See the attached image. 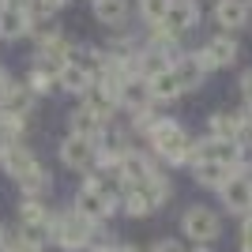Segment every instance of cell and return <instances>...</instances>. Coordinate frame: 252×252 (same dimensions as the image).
<instances>
[{
	"label": "cell",
	"instance_id": "obj_7",
	"mask_svg": "<svg viewBox=\"0 0 252 252\" xmlns=\"http://www.w3.org/2000/svg\"><path fill=\"white\" fill-rule=\"evenodd\" d=\"M83 185H87L91 192H98L105 203H113V207H121V196H125V189H128L125 177H121L117 169H98V166L83 177Z\"/></svg>",
	"mask_w": 252,
	"mask_h": 252
},
{
	"label": "cell",
	"instance_id": "obj_19",
	"mask_svg": "<svg viewBox=\"0 0 252 252\" xmlns=\"http://www.w3.org/2000/svg\"><path fill=\"white\" fill-rule=\"evenodd\" d=\"M169 72H173V79L181 83V94H185V91H196V87L207 79V72H203L200 61H196V53H185V57H177Z\"/></svg>",
	"mask_w": 252,
	"mask_h": 252
},
{
	"label": "cell",
	"instance_id": "obj_26",
	"mask_svg": "<svg viewBox=\"0 0 252 252\" xmlns=\"http://www.w3.org/2000/svg\"><path fill=\"white\" fill-rule=\"evenodd\" d=\"M207 53L215 57L219 68H226V64L237 61V53H241V49H237V38H233V34H215V38L207 42Z\"/></svg>",
	"mask_w": 252,
	"mask_h": 252
},
{
	"label": "cell",
	"instance_id": "obj_35",
	"mask_svg": "<svg viewBox=\"0 0 252 252\" xmlns=\"http://www.w3.org/2000/svg\"><path fill=\"white\" fill-rule=\"evenodd\" d=\"M91 252H121V245H91Z\"/></svg>",
	"mask_w": 252,
	"mask_h": 252
},
{
	"label": "cell",
	"instance_id": "obj_31",
	"mask_svg": "<svg viewBox=\"0 0 252 252\" xmlns=\"http://www.w3.org/2000/svg\"><path fill=\"white\" fill-rule=\"evenodd\" d=\"M38 4H42V8H45V15H53V11H61V8H68V4H72V0H38Z\"/></svg>",
	"mask_w": 252,
	"mask_h": 252
},
{
	"label": "cell",
	"instance_id": "obj_15",
	"mask_svg": "<svg viewBox=\"0 0 252 252\" xmlns=\"http://www.w3.org/2000/svg\"><path fill=\"white\" fill-rule=\"evenodd\" d=\"M196 23H200V4H196V0H173V4H169V11H166V19H162V27H166V31H173V34L181 38V34L192 31Z\"/></svg>",
	"mask_w": 252,
	"mask_h": 252
},
{
	"label": "cell",
	"instance_id": "obj_36",
	"mask_svg": "<svg viewBox=\"0 0 252 252\" xmlns=\"http://www.w3.org/2000/svg\"><path fill=\"white\" fill-rule=\"evenodd\" d=\"M8 237H11V230H8V226H4V222H0V252H4V245H8Z\"/></svg>",
	"mask_w": 252,
	"mask_h": 252
},
{
	"label": "cell",
	"instance_id": "obj_32",
	"mask_svg": "<svg viewBox=\"0 0 252 252\" xmlns=\"http://www.w3.org/2000/svg\"><path fill=\"white\" fill-rule=\"evenodd\" d=\"M241 98H245V102H252V72L241 75Z\"/></svg>",
	"mask_w": 252,
	"mask_h": 252
},
{
	"label": "cell",
	"instance_id": "obj_11",
	"mask_svg": "<svg viewBox=\"0 0 252 252\" xmlns=\"http://www.w3.org/2000/svg\"><path fill=\"white\" fill-rule=\"evenodd\" d=\"M105 121L98 113H91L87 105H75L72 113H68V136H79V139H91V143H102V136H105Z\"/></svg>",
	"mask_w": 252,
	"mask_h": 252
},
{
	"label": "cell",
	"instance_id": "obj_17",
	"mask_svg": "<svg viewBox=\"0 0 252 252\" xmlns=\"http://www.w3.org/2000/svg\"><path fill=\"white\" fill-rule=\"evenodd\" d=\"M34 102L38 98L31 94V87L23 79H11L8 94L0 98V113H11V117H34Z\"/></svg>",
	"mask_w": 252,
	"mask_h": 252
},
{
	"label": "cell",
	"instance_id": "obj_23",
	"mask_svg": "<svg viewBox=\"0 0 252 252\" xmlns=\"http://www.w3.org/2000/svg\"><path fill=\"white\" fill-rule=\"evenodd\" d=\"M215 19H219L226 31H237V27L249 23V4H245V0H219V4H215Z\"/></svg>",
	"mask_w": 252,
	"mask_h": 252
},
{
	"label": "cell",
	"instance_id": "obj_16",
	"mask_svg": "<svg viewBox=\"0 0 252 252\" xmlns=\"http://www.w3.org/2000/svg\"><path fill=\"white\" fill-rule=\"evenodd\" d=\"M31 34V19L19 4H0V42H19Z\"/></svg>",
	"mask_w": 252,
	"mask_h": 252
},
{
	"label": "cell",
	"instance_id": "obj_13",
	"mask_svg": "<svg viewBox=\"0 0 252 252\" xmlns=\"http://www.w3.org/2000/svg\"><path fill=\"white\" fill-rule=\"evenodd\" d=\"M72 53H75L72 38H64L61 31H53V34H45L42 42H38V53H34V57H42L45 64H53V68L61 72L64 64H72Z\"/></svg>",
	"mask_w": 252,
	"mask_h": 252
},
{
	"label": "cell",
	"instance_id": "obj_34",
	"mask_svg": "<svg viewBox=\"0 0 252 252\" xmlns=\"http://www.w3.org/2000/svg\"><path fill=\"white\" fill-rule=\"evenodd\" d=\"M8 87H11V75H8V72H4V64H0V98L8 94Z\"/></svg>",
	"mask_w": 252,
	"mask_h": 252
},
{
	"label": "cell",
	"instance_id": "obj_39",
	"mask_svg": "<svg viewBox=\"0 0 252 252\" xmlns=\"http://www.w3.org/2000/svg\"><path fill=\"white\" fill-rule=\"evenodd\" d=\"M192 252H211V245H196V249H192Z\"/></svg>",
	"mask_w": 252,
	"mask_h": 252
},
{
	"label": "cell",
	"instance_id": "obj_5",
	"mask_svg": "<svg viewBox=\"0 0 252 252\" xmlns=\"http://www.w3.org/2000/svg\"><path fill=\"white\" fill-rule=\"evenodd\" d=\"M68 207H72L79 219H87L91 226H105V219L117 211L113 203H105L102 196H98V192H91L87 185H79V192L72 196V203H68Z\"/></svg>",
	"mask_w": 252,
	"mask_h": 252
},
{
	"label": "cell",
	"instance_id": "obj_21",
	"mask_svg": "<svg viewBox=\"0 0 252 252\" xmlns=\"http://www.w3.org/2000/svg\"><path fill=\"white\" fill-rule=\"evenodd\" d=\"M57 87H61L64 94H75V98H83L87 91H91V87H94V79H91V75L83 72V68H79V64H64L61 68V75H57Z\"/></svg>",
	"mask_w": 252,
	"mask_h": 252
},
{
	"label": "cell",
	"instance_id": "obj_28",
	"mask_svg": "<svg viewBox=\"0 0 252 252\" xmlns=\"http://www.w3.org/2000/svg\"><path fill=\"white\" fill-rule=\"evenodd\" d=\"M147 83H151V102H173V98H181V83L173 79V72H162L155 79H147Z\"/></svg>",
	"mask_w": 252,
	"mask_h": 252
},
{
	"label": "cell",
	"instance_id": "obj_14",
	"mask_svg": "<svg viewBox=\"0 0 252 252\" xmlns=\"http://www.w3.org/2000/svg\"><path fill=\"white\" fill-rule=\"evenodd\" d=\"M15 185H19V200H45L53 192V173L42 166V162H34Z\"/></svg>",
	"mask_w": 252,
	"mask_h": 252
},
{
	"label": "cell",
	"instance_id": "obj_33",
	"mask_svg": "<svg viewBox=\"0 0 252 252\" xmlns=\"http://www.w3.org/2000/svg\"><path fill=\"white\" fill-rule=\"evenodd\" d=\"M151 252H185V249H181V241H158Z\"/></svg>",
	"mask_w": 252,
	"mask_h": 252
},
{
	"label": "cell",
	"instance_id": "obj_29",
	"mask_svg": "<svg viewBox=\"0 0 252 252\" xmlns=\"http://www.w3.org/2000/svg\"><path fill=\"white\" fill-rule=\"evenodd\" d=\"M173 0H139V15H143V23H151V27H158V23L166 19V11Z\"/></svg>",
	"mask_w": 252,
	"mask_h": 252
},
{
	"label": "cell",
	"instance_id": "obj_41",
	"mask_svg": "<svg viewBox=\"0 0 252 252\" xmlns=\"http://www.w3.org/2000/svg\"><path fill=\"white\" fill-rule=\"evenodd\" d=\"M91 4H98V0H91Z\"/></svg>",
	"mask_w": 252,
	"mask_h": 252
},
{
	"label": "cell",
	"instance_id": "obj_1",
	"mask_svg": "<svg viewBox=\"0 0 252 252\" xmlns=\"http://www.w3.org/2000/svg\"><path fill=\"white\" fill-rule=\"evenodd\" d=\"M98 233H102V226H91V222L79 219L72 207L53 211V219H49V245H57L61 252H83V249H91Z\"/></svg>",
	"mask_w": 252,
	"mask_h": 252
},
{
	"label": "cell",
	"instance_id": "obj_37",
	"mask_svg": "<svg viewBox=\"0 0 252 252\" xmlns=\"http://www.w3.org/2000/svg\"><path fill=\"white\" fill-rule=\"evenodd\" d=\"M241 252H252V233H241Z\"/></svg>",
	"mask_w": 252,
	"mask_h": 252
},
{
	"label": "cell",
	"instance_id": "obj_8",
	"mask_svg": "<svg viewBox=\"0 0 252 252\" xmlns=\"http://www.w3.org/2000/svg\"><path fill=\"white\" fill-rule=\"evenodd\" d=\"M222 203H226V211H233V215H249L252 211V177H245V173H230L226 177V185L219 189Z\"/></svg>",
	"mask_w": 252,
	"mask_h": 252
},
{
	"label": "cell",
	"instance_id": "obj_18",
	"mask_svg": "<svg viewBox=\"0 0 252 252\" xmlns=\"http://www.w3.org/2000/svg\"><path fill=\"white\" fill-rule=\"evenodd\" d=\"M57 68H53V64H45L42 57H34L31 61V72H27V79H23V83L31 87V94L34 98H45V94H53V91H57Z\"/></svg>",
	"mask_w": 252,
	"mask_h": 252
},
{
	"label": "cell",
	"instance_id": "obj_9",
	"mask_svg": "<svg viewBox=\"0 0 252 252\" xmlns=\"http://www.w3.org/2000/svg\"><path fill=\"white\" fill-rule=\"evenodd\" d=\"M117 173L125 177V185H143V181H151V173H158V166L151 162L147 151L128 147L125 155H121V162H117Z\"/></svg>",
	"mask_w": 252,
	"mask_h": 252
},
{
	"label": "cell",
	"instance_id": "obj_20",
	"mask_svg": "<svg viewBox=\"0 0 252 252\" xmlns=\"http://www.w3.org/2000/svg\"><path fill=\"white\" fill-rule=\"evenodd\" d=\"M121 211H125L128 219H147L151 211H158V207H155V200L147 196L143 185H128L125 196H121Z\"/></svg>",
	"mask_w": 252,
	"mask_h": 252
},
{
	"label": "cell",
	"instance_id": "obj_22",
	"mask_svg": "<svg viewBox=\"0 0 252 252\" xmlns=\"http://www.w3.org/2000/svg\"><path fill=\"white\" fill-rule=\"evenodd\" d=\"M173 68V61H169L166 53H158V49H139L136 53V75H143V79H155V75H162V72H169Z\"/></svg>",
	"mask_w": 252,
	"mask_h": 252
},
{
	"label": "cell",
	"instance_id": "obj_6",
	"mask_svg": "<svg viewBox=\"0 0 252 252\" xmlns=\"http://www.w3.org/2000/svg\"><path fill=\"white\" fill-rule=\"evenodd\" d=\"M117 109H125L128 117L151 109V83L143 75H128L121 79V91H117Z\"/></svg>",
	"mask_w": 252,
	"mask_h": 252
},
{
	"label": "cell",
	"instance_id": "obj_24",
	"mask_svg": "<svg viewBox=\"0 0 252 252\" xmlns=\"http://www.w3.org/2000/svg\"><path fill=\"white\" fill-rule=\"evenodd\" d=\"M15 215H19V226H42V230H49V219H53L45 200H19Z\"/></svg>",
	"mask_w": 252,
	"mask_h": 252
},
{
	"label": "cell",
	"instance_id": "obj_3",
	"mask_svg": "<svg viewBox=\"0 0 252 252\" xmlns=\"http://www.w3.org/2000/svg\"><path fill=\"white\" fill-rule=\"evenodd\" d=\"M181 230H185V237H192L196 245H211L222 233V222H219V215L211 207H189L181 215Z\"/></svg>",
	"mask_w": 252,
	"mask_h": 252
},
{
	"label": "cell",
	"instance_id": "obj_27",
	"mask_svg": "<svg viewBox=\"0 0 252 252\" xmlns=\"http://www.w3.org/2000/svg\"><path fill=\"white\" fill-rule=\"evenodd\" d=\"M192 177H196V185H203V189H222L226 177H230V169L219 166V162H196V166H192Z\"/></svg>",
	"mask_w": 252,
	"mask_h": 252
},
{
	"label": "cell",
	"instance_id": "obj_30",
	"mask_svg": "<svg viewBox=\"0 0 252 252\" xmlns=\"http://www.w3.org/2000/svg\"><path fill=\"white\" fill-rule=\"evenodd\" d=\"M4 252H45V249H38V245H31V241H23L19 233L11 230V237H8V245H4Z\"/></svg>",
	"mask_w": 252,
	"mask_h": 252
},
{
	"label": "cell",
	"instance_id": "obj_25",
	"mask_svg": "<svg viewBox=\"0 0 252 252\" xmlns=\"http://www.w3.org/2000/svg\"><path fill=\"white\" fill-rule=\"evenodd\" d=\"M91 11L102 27H121L128 19V0H98V4H91Z\"/></svg>",
	"mask_w": 252,
	"mask_h": 252
},
{
	"label": "cell",
	"instance_id": "obj_10",
	"mask_svg": "<svg viewBox=\"0 0 252 252\" xmlns=\"http://www.w3.org/2000/svg\"><path fill=\"white\" fill-rule=\"evenodd\" d=\"M38 162V155H34V147L27 143V139H15V143H4V151H0V169L8 173L11 181H19L27 169Z\"/></svg>",
	"mask_w": 252,
	"mask_h": 252
},
{
	"label": "cell",
	"instance_id": "obj_2",
	"mask_svg": "<svg viewBox=\"0 0 252 252\" xmlns=\"http://www.w3.org/2000/svg\"><path fill=\"white\" fill-rule=\"evenodd\" d=\"M147 143L166 166H189V158H192V136L173 117H158V125L151 128Z\"/></svg>",
	"mask_w": 252,
	"mask_h": 252
},
{
	"label": "cell",
	"instance_id": "obj_38",
	"mask_svg": "<svg viewBox=\"0 0 252 252\" xmlns=\"http://www.w3.org/2000/svg\"><path fill=\"white\" fill-rule=\"evenodd\" d=\"M121 252H143V249H136V245H121Z\"/></svg>",
	"mask_w": 252,
	"mask_h": 252
},
{
	"label": "cell",
	"instance_id": "obj_4",
	"mask_svg": "<svg viewBox=\"0 0 252 252\" xmlns=\"http://www.w3.org/2000/svg\"><path fill=\"white\" fill-rule=\"evenodd\" d=\"M94 143L91 139H79V136H64L57 155H61V166L72 169V173H91L94 169Z\"/></svg>",
	"mask_w": 252,
	"mask_h": 252
},
{
	"label": "cell",
	"instance_id": "obj_40",
	"mask_svg": "<svg viewBox=\"0 0 252 252\" xmlns=\"http://www.w3.org/2000/svg\"><path fill=\"white\" fill-rule=\"evenodd\" d=\"M0 4H19V8H23V4H27V0H0Z\"/></svg>",
	"mask_w": 252,
	"mask_h": 252
},
{
	"label": "cell",
	"instance_id": "obj_12",
	"mask_svg": "<svg viewBox=\"0 0 252 252\" xmlns=\"http://www.w3.org/2000/svg\"><path fill=\"white\" fill-rule=\"evenodd\" d=\"M207 132H211V139L241 143V136L249 132V121H245V113H230V109H219V113H211V117H207Z\"/></svg>",
	"mask_w": 252,
	"mask_h": 252
}]
</instances>
